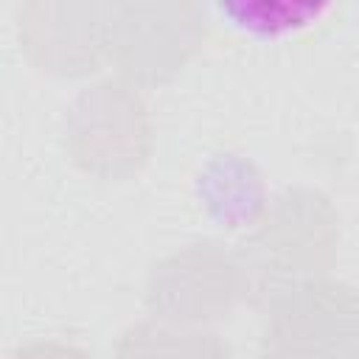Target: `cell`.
<instances>
[{
  "label": "cell",
  "instance_id": "6da1fadb",
  "mask_svg": "<svg viewBox=\"0 0 359 359\" xmlns=\"http://www.w3.org/2000/svg\"><path fill=\"white\" fill-rule=\"evenodd\" d=\"M334 213L317 191H286L275 199L261 230L236 252L247 300L266 306L278 292L325 272L331 264Z\"/></svg>",
  "mask_w": 359,
  "mask_h": 359
},
{
  "label": "cell",
  "instance_id": "7a4b0ae2",
  "mask_svg": "<svg viewBox=\"0 0 359 359\" xmlns=\"http://www.w3.org/2000/svg\"><path fill=\"white\" fill-rule=\"evenodd\" d=\"M258 359H359V294L320 278L278 292Z\"/></svg>",
  "mask_w": 359,
  "mask_h": 359
},
{
  "label": "cell",
  "instance_id": "3957f363",
  "mask_svg": "<svg viewBox=\"0 0 359 359\" xmlns=\"http://www.w3.org/2000/svg\"><path fill=\"white\" fill-rule=\"evenodd\" d=\"M67 143L87 171L118 177L137 168L149 154L146 107L121 81H101L84 90L70 112Z\"/></svg>",
  "mask_w": 359,
  "mask_h": 359
},
{
  "label": "cell",
  "instance_id": "277c9868",
  "mask_svg": "<svg viewBox=\"0 0 359 359\" xmlns=\"http://www.w3.org/2000/svg\"><path fill=\"white\" fill-rule=\"evenodd\" d=\"M247 300L244 272L236 255L219 244H191L154 266L146 303L154 317L174 325L227 317L236 300Z\"/></svg>",
  "mask_w": 359,
  "mask_h": 359
},
{
  "label": "cell",
  "instance_id": "5b68a950",
  "mask_svg": "<svg viewBox=\"0 0 359 359\" xmlns=\"http://www.w3.org/2000/svg\"><path fill=\"white\" fill-rule=\"evenodd\" d=\"M115 359H230V348L213 331L149 320L123 334Z\"/></svg>",
  "mask_w": 359,
  "mask_h": 359
},
{
  "label": "cell",
  "instance_id": "8992f818",
  "mask_svg": "<svg viewBox=\"0 0 359 359\" xmlns=\"http://www.w3.org/2000/svg\"><path fill=\"white\" fill-rule=\"evenodd\" d=\"M323 11H328V6H309V3H297V6H289V3H269V6L266 3H258V6L236 3V6H222V14H230L236 25L250 28L255 34H269V36L303 28L311 20H317Z\"/></svg>",
  "mask_w": 359,
  "mask_h": 359
},
{
  "label": "cell",
  "instance_id": "52a82bcc",
  "mask_svg": "<svg viewBox=\"0 0 359 359\" xmlns=\"http://www.w3.org/2000/svg\"><path fill=\"white\" fill-rule=\"evenodd\" d=\"M11 359H90L84 351L62 342H34L11 353Z\"/></svg>",
  "mask_w": 359,
  "mask_h": 359
}]
</instances>
